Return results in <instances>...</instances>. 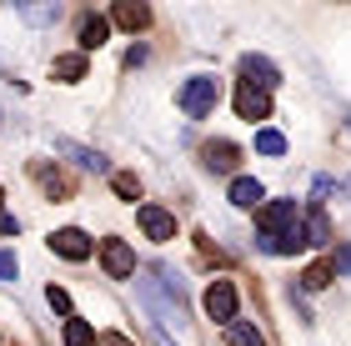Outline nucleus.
I'll return each mask as SVG.
<instances>
[{
  "instance_id": "f257e3e1",
  "label": "nucleus",
  "mask_w": 351,
  "mask_h": 346,
  "mask_svg": "<svg viewBox=\"0 0 351 346\" xmlns=\"http://www.w3.org/2000/svg\"><path fill=\"white\" fill-rule=\"evenodd\" d=\"M141 296H146V306L156 311V321H161V326H181V321H186V296H181V286L171 281L166 266L141 281Z\"/></svg>"
},
{
  "instance_id": "f03ea898",
  "label": "nucleus",
  "mask_w": 351,
  "mask_h": 346,
  "mask_svg": "<svg viewBox=\"0 0 351 346\" xmlns=\"http://www.w3.org/2000/svg\"><path fill=\"white\" fill-rule=\"evenodd\" d=\"M181 111L191 116V121H201V116H211L216 111V101H221V86L211 81V75H191V81L181 86Z\"/></svg>"
},
{
  "instance_id": "7ed1b4c3",
  "label": "nucleus",
  "mask_w": 351,
  "mask_h": 346,
  "mask_svg": "<svg viewBox=\"0 0 351 346\" xmlns=\"http://www.w3.org/2000/svg\"><path fill=\"white\" fill-rule=\"evenodd\" d=\"M201 306H206V317H211V321H221V326H231V321H236V281H226V276H216L211 286H206V296H201Z\"/></svg>"
},
{
  "instance_id": "20e7f679",
  "label": "nucleus",
  "mask_w": 351,
  "mask_h": 346,
  "mask_svg": "<svg viewBox=\"0 0 351 346\" xmlns=\"http://www.w3.org/2000/svg\"><path fill=\"white\" fill-rule=\"evenodd\" d=\"M101 266H106L110 281H131L136 276V251L125 246L121 236H106V241H101Z\"/></svg>"
},
{
  "instance_id": "39448f33",
  "label": "nucleus",
  "mask_w": 351,
  "mask_h": 346,
  "mask_svg": "<svg viewBox=\"0 0 351 346\" xmlns=\"http://www.w3.org/2000/svg\"><path fill=\"white\" fill-rule=\"evenodd\" d=\"M296 221H301V206H296V201H266V206L256 211L261 236H281L286 226H296Z\"/></svg>"
},
{
  "instance_id": "423d86ee",
  "label": "nucleus",
  "mask_w": 351,
  "mask_h": 346,
  "mask_svg": "<svg viewBox=\"0 0 351 346\" xmlns=\"http://www.w3.org/2000/svg\"><path fill=\"white\" fill-rule=\"evenodd\" d=\"M51 251H56V256H66V261H86L90 251H95V241H90L81 226H60L51 236Z\"/></svg>"
},
{
  "instance_id": "0eeeda50",
  "label": "nucleus",
  "mask_w": 351,
  "mask_h": 346,
  "mask_svg": "<svg viewBox=\"0 0 351 346\" xmlns=\"http://www.w3.org/2000/svg\"><path fill=\"white\" fill-rule=\"evenodd\" d=\"M236 116L241 121H266L271 116V90H256V86H236Z\"/></svg>"
},
{
  "instance_id": "6e6552de",
  "label": "nucleus",
  "mask_w": 351,
  "mask_h": 346,
  "mask_svg": "<svg viewBox=\"0 0 351 346\" xmlns=\"http://www.w3.org/2000/svg\"><path fill=\"white\" fill-rule=\"evenodd\" d=\"M141 231L151 236V241H176V216L166 206H141Z\"/></svg>"
},
{
  "instance_id": "1a4fd4ad",
  "label": "nucleus",
  "mask_w": 351,
  "mask_h": 346,
  "mask_svg": "<svg viewBox=\"0 0 351 346\" xmlns=\"http://www.w3.org/2000/svg\"><path fill=\"white\" fill-rule=\"evenodd\" d=\"M241 75H246V86H256V90H271L281 81V71L271 66L266 55H241Z\"/></svg>"
},
{
  "instance_id": "9d476101",
  "label": "nucleus",
  "mask_w": 351,
  "mask_h": 346,
  "mask_svg": "<svg viewBox=\"0 0 351 346\" xmlns=\"http://www.w3.org/2000/svg\"><path fill=\"white\" fill-rule=\"evenodd\" d=\"M56 151H60V156H71V161L81 166V171H95V176H101V171H110L106 156H101V151H90V146H81V140H56Z\"/></svg>"
},
{
  "instance_id": "9b49d317",
  "label": "nucleus",
  "mask_w": 351,
  "mask_h": 346,
  "mask_svg": "<svg viewBox=\"0 0 351 346\" xmlns=\"http://www.w3.org/2000/svg\"><path fill=\"white\" fill-rule=\"evenodd\" d=\"M110 21L121 30H146L151 25V5H141V0H121L116 10H110Z\"/></svg>"
},
{
  "instance_id": "f8f14e48",
  "label": "nucleus",
  "mask_w": 351,
  "mask_h": 346,
  "mask_svg": "<svg viewBox=\"0 0 351 346\" xmlns=\"http://www.w3.org/2000/svg\"><path fill=\"white\" fill-rule=\"evenodd\" d=\"M261 201H266V191H261V181H256V176H236V181H231V206L256 211Z\"/></svg>"
},
{
  "instance_id": "ddd939ff",
  "label": "nucleus",
  "mask_w": 351,
  "mask_h": 346,
  "mask_svg": "<svg viewBox=\"0 0 351 346\" xmlns=\"http://www.w3.org/2000/svg\"><path fill=\"white\" fill-rule=\"evenodd\" d=\"M106 36H110V21H106V15H86V21H81V55L101 51Z\"/></svg>"
},
{
  "instance_id": "4468645a",
  "label": "nucleus",
  "mask_w": 351,
  "mask_h": 346,
  "mask_svg": "<svg viewBox=\"0 0 351 346\" xmlns=\"http://www.w3.org/2000/svg\"><path fill=\"white\" fill-rule=\"evenodd\" d=\"M201 156H206V166H211V171H221V176H231V171H236V156H241V151H236L231 140H211V146H206Z\"/></svg>"
},
{
  "instance_id": "2eb2a0df",
  "label": "nucleus",
  "mask_w": 351,
  "mask_h": 346,
  "mask_svg": "<svg viewBox=\"0 0 351 346\" xmlns=\"http://www.w3.org/2000/svg\"><path fill=\"white\" fill-rule=\"evenodd\" d=\"M51 75H56V81H66V86H75V81L86 75V55H81V51H75V55H56Z\"/></svg>"
},
{
  "instance_id": "dca6fc26",
  "label": "nucleus",
  "mask_w": 351,
  "mask_h": 346,
  "mask_svg": "<svg viewBox=\"0 0 351 346\" xmlns=\"http://www.w3.org/2000/svg\"><path fill=\"white\" fill-rule=\"evenodd\" d=\"M66 346H95V326L81 321V317H71L66 321Z\"/></svg>"
},
{
  "instance_id": "f3484780",
  "label": "nucleus",
  "mask_w": 351,
  "mask_h": 346,
  "mask_svg": "<svg viewBox=\"0 0 351 346\" xmlns=\"http://www.w3.org/2000/svg\"><path fill=\"white\" fill-rule=\"evenodd\" d=\"M301 286H306V291H322V286H331V261H316V266H306V271H301Z\"/></svg>"
},
{
  "instance_id": "a211bd4d",
  "label": "nucleus",
  "mask_w": 351,
  "mask_h": 346,
  "mask_svg": "<svg viewBox=\"0 0 351 346\" xmlns=\"http://www.w3.org/2000/svg\"><path fill=\"white\" fill-rule=\"evenodd\" d=\"M110 186H116L121 201H141V176H131V171H116V176H110Z\"/></svg>"
},
{
  "instance_id": "6ab92c4d",
  "label": "nucleus",
  "mask_w": 351,
  "mask_h": 346,
  "mask_svg": "<svg viewBox=\"0 0 351 346\" xmlns=\"http://www.w3.org/2000/svg\"><path fill=\"white\" fill-rule=\"evenodd\" d=\"M301 231H306V246H322L326 236H331V231H326V216H322V211H311L306 221H301Z\"/></svg>"
},
{
  "instance_id": "aec40b11",
  "label": "nucleus",
  "mask_w": 351,
  "mask_h": 346,
  "mask_svg": "<svg viewBox=\"0 0 351 346\" xmlns=\"http://www.w3.org/2000/svg\"><path fill=\"white\" fill-rule=\"evenodd\" d=\"M21 15L30 25H51V21H60V5L51 0V5H21Z\"/></svg>"
},
{
  "instance_id": "412c9836",
  "label": "nucleus",
  "mask_w": 351,
  "mask_h": 346,
  "mask_svg": "<svg viewBox=\"0 0 351 346\" xmlns=\"http://www.w3.org/2000/svg\"><path fill=\"white\" fill-rule=\"evenodd\" d=\"M256 151H261V156H281V151H286V136L266 125V131H256Z\"/></svg>"
},
{
  "instance_id": "4be33fe9",
  "label": "nucleus",
  "mask_w": 351,
  "mask_h": 346,
  "mask_svg": "<svg viewBox=\"0 0 351 346\" xmlns=\"http://www.w3.org/2000/svg\"><path fill=\"white\" fill-rule=\"evenodd\" d=\"M226 332L236 336V346H266V336L256 332V326H246V321H231V326H226Z\"/></svg>"
},
{
  "instance_id": "5701e85b",
  "label": "nucleus",
  "mask_w": 351,
  "mask_h": 346,
  "mask_svg": "<svg viewBox=\"0 0 351 346\" xmlns=\"http://www.w3.org/2000/svg\"><path fill=\"white\" fill-rule=\"evenodd\" d=\"M45 301H51V311L71 317V296H66V286H51V291H45Z\"/></svg>"
},
{
  "instance_id": "b1692460",
  "label": "nucleus",
  "mask_w": 351,
  "mask_h": 346,
  "mask_svg": "<svg viewBox=\"0 0 351 346\" xmlns=\"http://www.w3.org/2000/svg\"><path fill=\"white\" fill-rule=\"evenodd\" d=\"M15 276H21V261L10 251H0V281H15Z\"/></svg>"
},
{
  "instance_id": "393cba45",
  "label": "nucleus",
  "mask_w": 351,
  "mask_h": 346,
  "mask_svg": "<svg viewBox=\"0 0 351 346\" xmlns=\"http://www.w3.org/2000/svg\"><path fill=\"white\" fill-rule=\"evenodd\" d=\"M95 346H136V341L121 336V332H106V336H95Z\"/></svg>"
},
{
  "instance_id": "a878e982",
  "label": "nucleus",
  "mask_w": 351,
  "mask_h": 346,
  "mask_svg": "<svg viewBox=\"0 0 351 346\" xmlns=\"http://www.w3.org/2000/svg\"><path fill=\"white\" fill-rule=\"evenodd\" d=\"M0 201H5V191H0Z\"/></svg>"
}]
</instances>
